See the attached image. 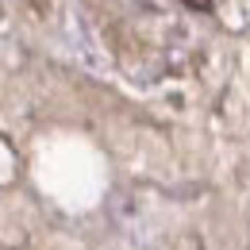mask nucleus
<instances>
[{
    "mask_svg": "<svg viewBox=\"0 0 250 250\" xmlns=\"http://www.w3.org/2000/svg\"><path fill=\"white\" fill-rule=\"evenodd\" d=\"M188 8H212V0H185Z\"/></svg>",
    "mask_w": 250,
    "mask_h": 250,
    "instance_id": "f257e3e1",
    "label": "nucleus"
}]
</instances>
